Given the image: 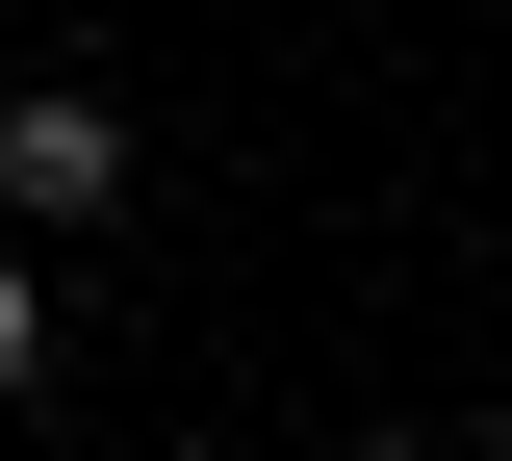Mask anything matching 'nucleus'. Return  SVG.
<instances>
[{
	"instance_id": "1",
	"label": "nucleus",
	"mask_w": 512,
	"mask_h": 461,
	"mask_svg": "<svg viewBox=\"0 0 512 461\" xmlns=\"http://www.w3.org/2000/svg\"><path fill=\"white\" fill-rule=\"evenodd\" d=\"M0 205H52V231H77V205H128V129L77 103V77L26 103V129H0Z\"/></svg>"
},
{
	"instance_id": "2",
	"label": "nucleus",
	"mask_w": 512,
	"mask_h": 461,
	"mask_svg": "<svg viewBox=\"0 0 512 461\" xmlns=\"http://www.w3.org/2000/svg\"><path fill=\"white\" fill-rule=\"evenodd\" d=\"M0 385H26V257H0Z\"/></svg>"
},
{
	"instance_id": "3",
	"label": "nucleus",
	"mask_w": 512,
	"mask_h": 461,
	"mask_svg": "<svg viewBox=\"0 0 512 461\" xmlns=\"http://www.w3.org/2000/svg\"><path fill=\"white\" fill-rule=\"evenodd\" d=\"M359 461H410V436H359Z\"/></svg>"
}]
</instances>
